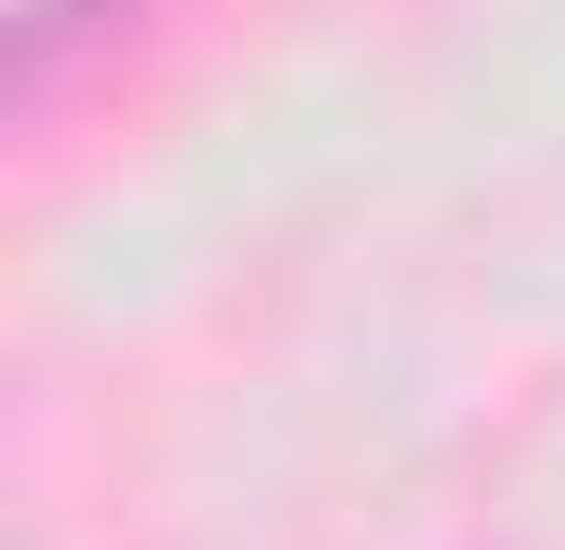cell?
I'll use <instances>...</instances> for the list:
<instances>
[{
    "mask_svg": "<svg viewBox=\"0 0 565 550\" xmlns=\"http://www.w3.org/2000/svg\"><path fill=\"white\" fill-rule=\"evenodd\" d=\"M93 31H107V0H31V15H15V107H46Z\"/></svg>",
    "mask_w": 565,
    "mask_h": 550,
    "instance_id": "obj_1",
    "label": "cell"
}]
</instances>
